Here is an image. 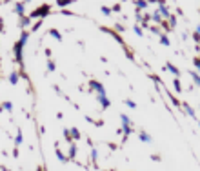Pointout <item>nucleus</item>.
<instances>
[{
    "instance_id": "1",
    "label": "nucleus",
    "mask_w": 200,
    "mask_h": 171,
    "mask_svg": "<svg viewBox=\"0 0 200 171\" xmlns=\"http://www.w3.org/2000/svg\"><path fill=\"white\" fill-rule=\"evenodd\" d=\"M22 42H18L17 46H15V55H17V62H22Z\"/></svg>"
},
{
    "instance_id": "2",
    "label": "nucleus",
    "mask_w": 200,
    "mask_h": 171,
    "mask_svg": "<svg viewBox=\"0 0 200 171\" xmlns=\"http://www.w3.org/2000/svg\"><path fill=\"white\" fill-rule=\"evenodd\" d=\"M24 6H26V4H22V2H18V4L15 6V11H17L18 15H24Z\"/></svg>"
},
{
    "instance_id": "3",
    "label": "nucleus",
    "mask_w": 200,
    "mask_h": 171,
    "mask_svg": "<svg viewBox=\"0 0 200 171\" xmlns=\"http://www.w3.org/2000/svg\"><path fill=\"white\" fill-rule=\"evenodd\" d=\"M138 136H140V140H144V142H151V136H149L147 133H144V131H142Z\"/></svg>"
},
{
    "instance_id": "4",
    "label": "nucleus",
    "mask_w": 200,
    "mask_h": 171,
    "mask_svg": "<svg viewBox=\"0 0 200 171\" xmlns=\"http://www.w3.org/2000/svg\"><path fill=\"white\" fill-rule=\"evenodd\" d=\"M129 122H131V120H129L126 115H122V124H124V128H129Z\"/></svg>"
},
{
    "instance_id": "5",
    "label": "nucleus",
    "mask_w": 200,
    "mask_h": 171,
    "mask_svg": "<svg viewBox=\"0 0 200 171\" xmlns=\"http://www.w3.org/2000/svg\"><path fill=\"white\" fill-rule=\"evenodd\" d=\"M167 69H169L171 73H175V75H178V69H177L175 66H171V64H167Z\"/></svg>"
},
{
    "instance_id": "6",
    "label": "nucleus",
    "mask_w": 200,
    "mask_h": 171,
    "mask_svg": "<svg viewBox=\"0 0 200 171\" xmlns=\"http://www.w3.org/2000/svg\"><path fill=\"white\" fill-rule=\"evenodd\" d=\"M57 157H58V158L62 160V162H67V158H66V157L62 155V151H60V149H57Z\"/></svg>"
},
{
    "instance_id": "7",
    "label": "nucleus",
    "mask_w": 200,
    "mask_h": 171,
    "mask_svg": "<svg viewBox=\"0 0 200 171\" xmlns=\"http://www.w3.org/2000/svg\"><path fill=\"white\" fill-rule=\"evenodd\" d=\"M137 6H138V7H142V9H144V7L147 6V2H146V0H137Z\"/></svg>"
},
{
    "instance_id": "8",
    "label": "nucleus",
    "mask_w": 200,
    "mask_h": 171,
    "mask_svg": "<svg viewBox=\"0 0 200 171\" xmlns=\"http://www.w3.org/2000/svg\"><path fill=\"white\" fill-rule=\"evenodd\" d=\"M17 82H18V75L13 73V75H11V84H17Z\"/></svg>"
},
{
    "instance_id": "9",
    "label": "nucleus",
    "mask_w": 200,
    "mask_h": 171,
    "mask_svg": "<svg viewBox=\"0 0 200 171\" xmlns=\"http://www.w3.org/2000/svg\"><path fill=\"white\" fill-rule=\"evenodd\" d=\"M160 42H162L164 46H169V38H167V37H162V38H160Z\"/></svg>"
},
{
    "instance_id": "10",
    "label": "nucleus",
    "mask_w": 200,
    "mask_h": 171,
    "mask_svg": "<svg viewBox=\"0 0 200 171\" xmlns=\"http://www.w3.org/2000/svg\"><path fill=\"white\" fill-rule=\"evenodd\" d=\"M20 24H22V26H27V24H29V18H26V17H22V20H20Z\"/></svg>"
},
{
    "instance_id": "11",
    "label": "nucleus",
    "mask_w": 200,
    "mask_h": 171,
    "mask_svg": "<svg viewBox=\"0 0 200 171\" xmlns=\"http://www.w3.org/2000/svg\"><path fill=\"white\" fill-rule=\"evenodd\" d=\"M51 35H53L55 38H58V40H60V35H58V31H57V29H51Z\"/></svg>"
},
{
    "instance_id": "12",
    "label": "nucleus",
    "mask_w": 200,
    "mask_h": 171,
    "mask_svg": "<svg viewBox=\"0 0 200 171\" xmlns=\"http://www.w3.org/2000/svg\"><path fill=\"white\" fill-rule=\"evenodd\" d=\"M71 133H73V136H75V138H80V135H78V129H71Z\"/></svg>"
},
{
    "instance_id": "13",
    "label": "nucleus",
    "mask_w": 200,
    "mask_h": 171,
    "mask_svg": "<svg viewBox=\"0 0 200 171\" xmlns=\"http://www.w3.org/2000/svg\"><path fill=\"white\" fill-rule=\"evenodd\" d=\"M126 104H127V106H129V108H137V106H135V102H133V100H126Z\"/></svg>"
},
{
    "instance_id": "14",
    "label": "nucleus",
    "mask_w": 200,
    "mask_h": 171,
    "mask_svg": "<svg viewBox=\"0 0 200 171\" xmlns=\"http://www.w3.org/2000/svg\"><path fill=\"white\" fill-rule=\"evenodd\" d=\"M153 20H157V22H160V15H158V11H155V15H153Z\"/></svg>"
},
{
    "instance_id": "15",
    "label": "nucleus",
    "mask_w": 200,
    "mask_h": 171,
    "mask_svg": "<svg viewBox=\"0 0 200 171\" xmlns=\"http://www.w3.org/2000/svg\"><path fill=\"white\" fill-rule=\"evenodd\" d=\"M149 2H155V0H149Z\"/></svg>"
},
{
    "instance_id": "16",
    "label": "nucleus",
    "mask_w": 200,
    "mask_h": 171,
    "mask_svg": "<svg viewBox=\"0 0 200 171\" xmlns=\"http://www.w3.org/2000/svg\"><path fill=\"white\" fill-rule=\"evenodd\" d=\"M26 2H29V0H26Z\"/></svg>"
}]
</instances>
